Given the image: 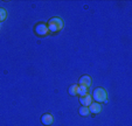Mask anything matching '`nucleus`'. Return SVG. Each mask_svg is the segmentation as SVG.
<instances>
[{
    "instance_id": "9d476101",
    "label": "nucleus",
    "mask_w": 132,
    "mask_h": 126,
    "mask_svg": "<svg viewBox=\"0 0 132 126\" xmlns=\"http://www.w3.org/2000/svg\"><path fill=\"white\" fill-rule=\"evenodd\" d=\"M77 95H80V97L88 95V88L83 87V85H78V94Z\"/></svg>"
},
{
    "instance_id": "1a4fd4ad",
    "label": "nucleus",
    "mask_w": 132,
    "mask_h": 126,
    "mask_svg": "<svg viewBox=\"0 0 132 126\" xmlns=\"http://www.w3.org/2000/svg\"><path fill=\"white\" fill-rule=\"evenodd\" d=\"M78 113H80L82 117L89 116V114H90L89 107H88V106H82V107H80V110H78Z\"/></svg>"
},
{
    "instance_id": "6e6552de",
    "label": "nucleus",
    "mask_w": 132,
    "mask_h": 126,
    "mask_svg": "<svg viewBox=\"0 0 132 126\" xmlns=\"http://www.w3.org/2000/svg\"><path fill=\"white\" fill-rule=\"evenodd\" d=\"M69 95H71V96H76V95L78 94V85L77 84H72V85H70L69 88Z\"/></svg>"
},
{
    "instance_id": "0eeeda50",
    "label": "nucleus",
    "mask_w": 132,
    "mask_h": 126,
    "mask_svg": "<svg viewBox=\"0 0 132 126\" xmlns=\"http://www.w3.org/2000/svg\"><path fill=\"white\" fill-rule=\"evenodd\" d=\"M91 77L88 76V75H84V76H82L80 78V85H83V87L85 88H90V85H91Z\"/></svg>"
},
{
    "instance_id": "7ed1b4c3",
    "label": "nucleus",
    "mask_w": 132,
    "mask_h": 126,
    "mask_svg": "<svg viewBox=\"0 0 132 126\" xmlns=\"http://www.w3.org/2000/svg\"><path fill=\"white\" fill-rule=\"evenodd\" d=\"M35 33H36L37 35H40V36H45V35H47L48 33H49L48 26L46 25V23H39V25H36V27H35Z\"/></svg>"
},
{
    "instance_id": "9b49d317",
    "label": "nucleus",
    "mask_w": 132,
    "mask_h": 126,
    "mask_svg": "<svg viewBox=\"0 0 132 126\" xmlns=\"http://www.w3.org/2000/svg\"><path fill=\"white\" fill-rule=\"evenodd\" d=\"M6 18H7V11L1 7L0 8V22L4 21V20H6Z\"/></svg>"
},
{
    "instance_id": "39448f33",
    "label": "nucleus",
    "mask_w": 132,
    "mask_h": 126,
    "mask_svg": "<svg viewBox=\"0 0 132 126\" xmlns=\"http://www.w3.org/2000/svg\"><path fill=\"white\" fill-rule=\"evenodd\" d=\"M41 121H42L43 125L49 126V125H52V124H53L54 118H53V116L50 113H46V114H43V116L41 117Z\"/></svg>"
},
{
    "instance_id": "f03ea898",
    "label": "nucleus",
    "mask_w": 132,
    "mask_h": 126,
    "mask_svg": "<svg viewBox=\"0 0 132 126\" xmlns=\"http://www.w3.org/2000/svg\"><path fill=\"white\" fill-rule=\"evenodd\" d=\"M92 99H95V102L97 103H103V102H106L108 98V94L103 88H97V89L94 90V94H92Z\"/></svg>"
},
{
    "instance_id": "423d86ee",
    "label": "nucleus",
    "mask_w": 132,
    "mask_h": 126,
    "mask_svg": "<svg viewBox=\"0 0 132 126\" xmlns=\"http://www.w3.org/2000/svg\"><path fill=\"white\" fill-rule=\"evenodd\" d=\"M80 103L82 104V106H89L90 104L92 103V97L89 94L85 95V96L80 97Z\"/></svg>"
},
{
    "instance_id": "f257e3e1",
    "label": "nucleus",
    "mask_w": 132,
    "mask_h": 126,
    "mask_svg": "<svg viewBox=\"0 0 132 126\" xmlns=\"http://www.w3.org/2000/svg\"><path fill=\"white\" fill-rule=\"evenodd\" d=\"M62 28H63V20L61 18L56 16L49 20V22H48V29H49V32L56 33V32H60Z\"/></svg>"
},
{
    "instance_id": "20e7f679",
    "label": "nucleus",
    "mask_w": 132,
    "mask_h": 126,
    "mask_svg": "<svg viewBox=\"0 0 132 126\" xmlns=\"http://www.w3.org/2000/svg\"><path fill=\"white\" fill-rule=\"evenodd\" d=\"M88 107H89L90 113L97 114V113H100V112L102 111V105H101V103H97V102H95V103H91Z\"/></svg>"
}]
</instances>
